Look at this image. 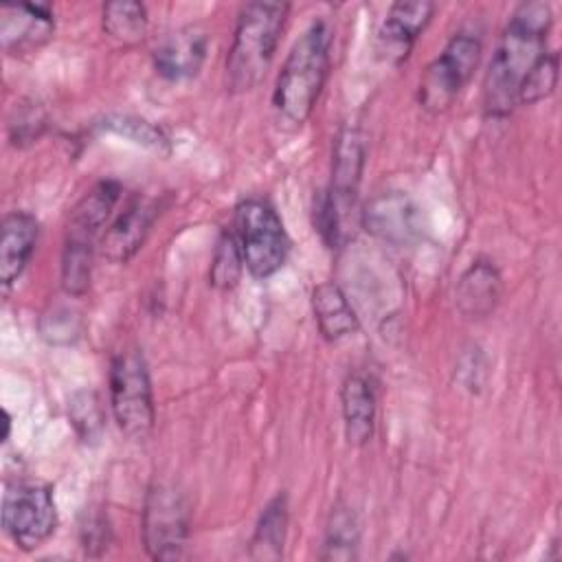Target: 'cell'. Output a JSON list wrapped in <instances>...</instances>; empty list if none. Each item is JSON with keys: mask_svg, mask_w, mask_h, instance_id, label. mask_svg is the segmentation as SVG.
<instances>
[{"mask_svg": "<svg viewBox=\"0 0 562 562\" xmlns=\"http://www.w3.org/2000/svg\"><path fill=\"white\" fill-rule=\"evenodd\" d=\"M553 11L542 0L518 4L494 48L483 81V110L490 119H505L518 105V92L547 53Z\"/></svg>", "mask_w": 562, "mask_h": 562, "instance_id": "obj_1", "label": "cell"}, {"mask_svg": "<svg viewBox=\"0 0 562 562\" xmlns=\"http://www.w3.org/2000/svg\"><path fill=\"white\" fill-rule=\"evenodd\" d=\"M331 42V26L314 20L292 44L272 92V105L285 123L303 125L312 116L329 75Z\"/></svg>", "mask_w": 562, "mask_h": 562, "instance_id": "obj_2", "label": "cell"}, {"mask_svg": "<svg viewBox=\"0 0 562 562\" xmlns=\"http://www.w3.org/2000/svg\"><path fill=\"white\" fill-rule=\"evenodd\" d=\"M288 11V2H248L239 9L226 55V86L231 92H248L266 77Z\"/></svg>", "mask_w": 562, "mask_h": 562, "instance_id": "obj_3", "label": "cell"}, {"mask_svg": "<svg viewBox=\"0 0 562 562\" xmlns=\"http://www.w3.org/2000/svg\"><path fill=\"white\" fill-rule=\"evenodd\" d=\"M233 231L241 248L244 266L255 279H268L283 268L290 252V237L268 200H241L235 206Z\"/></svg>", "mask_w": 562, "mask_h": 562, "instance_id": "obj_4", "label": "cell"}, {"mask_svg": "<svg viewBox=\"0 0 562 562\" xmlns=\"http://www.w3.org/2000/svg\"><path fill=\"white\" fill-rule=\"evenodd\" d=\"M110 411L119 430L130 439H145L156 422L151 380L143 353L121 349L110 362Z\"/></svg>", "mask_w": 562, "mask_h": 562, "instance_id": "obj_5", "label": "cell"}, {"mask_svg": "<svg viewBox=\"0 0 562 562\" xmlns=\"http://www.w3.org/2000/svg\"><path fill=\"white\" fill-rule=\"evenodd\" d=\"M483 53L481 35L457 31L443 50L426 66L417 86V103L428 114L446 112L472 79Z\"/></svg>", "mask_w": 562, "mask_h": 562, "instance_id": "obj_6", "label": "cell"}, {"mask_svg": "<svg viewBox=\"0 0 562 562\" xmlns=\"http://www.w3.org/2000/svg\"><path fill=\"white\" fill-rule=\"evenodd\" d=\"M2 527L22 551L40 549L57 527L50 485L29 479L9 483L2 494Z\"/></svg>", "mask_w": 562, "mask_h": 562, "instance_id": "obj_7", "label": "cell"}, {"mask_svg": "<svg viewBox=\"0 0 562 562\" xmlns=\"http://www.w3.org/2000/svg\"><path fill=\"white\" fill-rule=\"evenodd\" d=\"M191 512L184 494L169 483H154L143 505V544L154 560H176L189 542Z\"/></svg>", "mask_w": 562, "mask_h": 562, "instance_id": "obj_8", "label": "cell"}, {"mask_svg": "<svg viewBox=\"0 0 562 562\" xmlns=\"http://www.w3.org/2000/svg\"><path fill=\"white\" fill-rule=\"evenodd\" d=\"M362 226L378 239L393 246H411L422 233V211L402 191H382L362 211Z\"/></svg>", "mask_w": 562, "mask_h": 562, "instance_id": "obj_9", "label": "cell"}, {"mask_svg": "<svg viewBox=\"0 0 562 562\" xmlns=\"http://www.w3.org/2000/svg\"><path fill=\"white\" fill-rule=\"evenodd\" d=\"M367 158V138L358 123H345L334 140L331 154V182L327 187L329 198L338 211L351 220L356 209V195Z\"/></svg>", "mask_w": 562, "mask_h": 562, "instance_id": "obj_10", "label": "cell"}, {"mask_svg": "<svg viewBox=\"0 0 562 562\" xmlns=\"http://www.w3.org/2000/svg\"><path fill=\"white\" fill-rule=\"evenodd\" d=\"M435 13L432 2H395L389 7L375 33V53L391 66L408 59L417 37L426 31Z\"/></svg>", "mask_w": 562, "mask_h": 562, "instance_id": "obj_11", "label": "cell"}, {"mask_svg": "<svg viewBox=\"0 0 562 562\" xmlns=\"http://www.w3.org/2000/svg\"><path fill=\"white\" fill-rule=\"evenodd\" d=\"M158 217V202L145 195H134L123 211L112 220L110 226H105L99 252L110 263H125L130 261L138 248L145 244L154 222Z\"/></svg>", "mask_w": 562, "mask_h": 562, "instance_id": "obj_12", "label": "cell"}, {"mask_svg": "<svg viewBox=\"0 0 562 562\" xmlns=\"http://www.w3.org/2000/svg\"><path fill=\"white\" fill-rule=\"evenodd\" d=\"M121 182L112 178L99 180L90 191H86L68 215L64 244L94 250L105 231L103 226L121 198Z\"/></svg>", "mask_w": 562, "mask_h": 562, "instance_id": "obj_13", "label": "cell"}, {"mask_svg": "<svg viewBox=\"0 0 562 562\" xmlns=\"http://www.w3.org/2000/svg\"><path fill=\"white\" fill-rule=\"evenodd\" d=\"M53 33L55 15L46 2H22L0 9V44L9 55L35 53Z\"/></svg>", "mask_w": 562, "mask_h": 562, "instance_id": "obj_14", "label": "cell"}, {"mask_svg": "<svg viewBox=\"0 0 562 562\" xmlns=\"http://www.w3.org/2000/svg\"><path fill=\"white\" fill-rule=\"evenodd\" d=\"M209 50V37L200 26H180L171 31L154 50V68L167 81L193 79Z\"/></svg>", "mask_w": 562, "mask_h": 562, "instance_id": "obj_15", "label": "cell"}, {"mask_svg": "<svg viewBox=\"0 0 562 562\" xmlns=\"http://www.w3.org/2000/svg\"><path fill=\"white\" fill-rule=\"evenodd\" d=\"M340 413L345 437L351 446H367L375 430L378 397L373 380L362 371H351L340 384Z\"/></svg>", "mask_w": 562, "mask_h": 562, "instance_id": "obj_16", "label": "cell"}, {"mask_svg": "<svg viewBox=\"0 0 562 562\" xmlns=\"http://www.w3.org/2000/svg\"><path fill=\"white\" fill-rule=\"evenodd\" d=\"M40 237V224L29 211H11L2 217L0 283L7 290L29 266Z\"/></svg>", "mask_w": 562, "mask_h": 562, "instance_id": "obj_17", "label": "cell"}, {"mask_svg": "<svg viewBox=\"0 0 562 562\" xmlns=\"http://www.w3.org/2000/svg\"><path fill=\"white\" fill-rule=\"evenodd\" d=\"M503 294V277L490 259H476L459 277L454 301L463 316L485 318L490 316Z\"/></svg>", "mask_w": 562, "mask_h": 562, "instance_id": "obj_18", "label": "cell"}, {"mask_svg": "<svg viewBox=\"0 0 562 562\" xmlns=\"http://www.w3.org/2000/svg\"><path fill=\"white\" fill-rule=\"evenodd\" d=\"M312 312H314L318 331L329 342L349 338L360 329V321L353 305L349 303L342 288L334 281H323L314 288Z\"/></svg>", "mask_w": 562, "mask_h": 562, "instance_id": "obj_19", "label": "cell"}, {"mask_svg": "<svg viewBox=\"0 0 562 562\" xmlns=\"http://www.w3.org/2000/svg\"><path fill=\"white\" fill-rule=\"evenodd\" d=\"M290 509L288 496L277 494L270 498L257 520L255 533L250 538V558L255 560H279L283 555L285 536H288Z\"/></svg>", "mask_w": 562, "mask_h": 562, "instance_id": "obj_20", "label": "cell"}, {"mask_svg": "<svg viewBox=\"0 0 562 562\" xmlns=\"http://www.w3.org/2000/svg\"><path fill=\"white\" fill-rule=\"evenodd\" d=\"M360 549V520L349 505H336L329 514L321 560H356Z\"/></svg>", "mask_w": 562, "mask_h": 562, "instance_id": "obj_21", "label": "cell"}, {"mask_svg": "<svg viewBox=\"0 0 562 562\" xmlns=\"http://www.w3.org/2000/svg\"><path fill=\"white\" fill-rule=\"evenodd\" d=\"M147 24L149 20L143 2L114 0L103 4L101 26L110 37L123 44H138L147 33Z\"/></svg>", "mask_w": 562, "mask_h": 562, "instance_id": "obj_22", "label": "cell"}, {"mask_svg": "<svg viewBox=\"0 0 562 562\" xmlns=\"http://www.w3.org/2000/svg\"><path fill=\"white\" fill-rule=\"evenodd\" d=\"M101 127L116 134V136H123L125 140H130L134 145L145 147L149 151H156V154H169L171 151L167 134L158 125H154L151 121H147L143 116L110 114L101 121Z\"/></svg>", "mask_w": 562, "mask_h": 562, "instance_id": "obj_23", "label": "cell"}, {"mask_svg": "<svg viewBox=\"0 0 562 562\" xmlns=\"http://www.w3.org/2000/svg\"><path fill=\"white\" fill-rule=\"evenodd\" d=\"M244 257L237 241V235L231 228H224L217 237L211 268H209V283L217 290H231L237 285L241 270H244Z\"/></svg>", "mask_w": 562, "mask_h": 562, "instance_id": "obj_24", "label": "cell"}, {"mask_svg": "<svg viewBox=\"0 0 562 562\" xmlns=\"http://www.w3.org/2000/svg\"><path fill=\"white\" fill-rule=\"evenodd\" d=\"M46 130V112L40 103L33 99H22L13 105L9 121H7V132L9 140L15 147H26L35 143Z\"/></svg>", "mask_w": 562, "mask_h": 562, "instance_id": "obj_25", "label": "cell"}, {"mask_svg": "<svg viewBox=\"0 0 562 562\" xmlns=\"http://www.w3.org/2000/svg\"><path fill=\"white\" fill-rule=\"evenodd\" d=\"M558 70H560V55L558 50H547L542 59L533 66L529 77L525 79L518 92V105H533L553 94L558 86Z\"/></svg>", "mask_w": 562, "mask_h": 562, "instance_id": "obj_26", "label": "cell"}, {"mask_svg": "<svg viewBox=\"0 0 562 562\" xmlns=\"http://www.w3.org/2000/svg\"><path fill=\"white\" fill-rule=\"evenodd\" d=\"M70 419L83 441H90L99 435L103 426V413L94 393H79L70 404Z\"/></svg>", "mask_w": 562, "mask_h": 562, "instance_id": "obj_27", "label": "cell"}, {"mask_svg": "<svg viewBox=\"0 0 562 562\" xmlns=\"http://www.w3.org/2000/svg\"><path fill=\"white\" fill-rule=\"evenodd\" d=\"M42 334L50 342H61L59 336H64V342H68L79 334V329L75 325V316H70L68 312H53L42 321Z\"/></svg>", "mask_w": 562, "mask_h": 562, "instance_id": "obj_28", "label": "cell"}, {"mask_svg": "<svg viewBox=\"0 0 562 562\" xmlns=\"http://www.w3.org/2000/svg\"><path fill=\"white\" fill-rule=\"evenodd\" d=\"M81 542H83V549L90 551L94 544H99L101 549L108 547V525H105V518L103 516H90L88 522L81 527Z\"/></svg>", "mask_w": 562, "mask_h": 562, "instance_id": "obj_29", "label": "cell"}]
</instances>
